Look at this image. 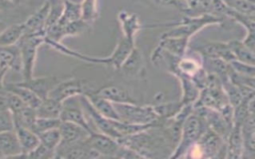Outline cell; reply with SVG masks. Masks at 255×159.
<instances>
[{
  "label": "cell",
  "instance_id": "cell-1",
  "mask_svg": "<svg viewBox=\"0 0 255 159\" xmlns=\"http://www.w3.org/2000/svg\"><path fill=\"white\" fill-rule=\"evenodd\" d=\"M207 128L208 127L204 119L199 114L192 111L182 124L179 140L170 157L177 158L185 156L188 149L198 141Z\"/></svg>",
  "mask_w": 255,
  "mask_h": 159
},
{
  "label": "cell",
  "instance_id": "cell-2",
  "mask_svg": "<svg viewBox=\"0 0 255 159\" xmlns=\"http://www.w3.org/2000/svg\"><path fill=\"white\" fill-rule=\"evenodd\" d=\"M223 19L211 13H205L198 16H186L181 21L175 22L173 24V28L166 31L161 38L164 37H180L190 39L195 33L200 31L202 28L208 25L213 24H221Z\"/></svg>",
  "mask_w": 255,
  "mask_h": 159
},
{
  "label": "cell",
  "instance_id": "cell-3",
  "mask_svg": "<svg viewBox=\"0 0 255 159\" xmlns=\"http://www.w3.org/2000/svg\"><path fill=\"white\" fill-rule=\"evenodd\" d=\"M45 43V33L24 34L17 45L21 54V74L23 80H29L34 77V67L37 59L38 48Z\"/></svg>",
  "mask_w": 255,
  "mask_h": 159
},
{
  "label": "cell",
  "instance_id": "cell-4",
  "mask_svg": "<svg viewBox=\"0 0 255 159\" xmlns=\"http://www.w3.org/2000/svg\"><path fill=\"white\" fill-rule=\"evenodd\" d=\"M229 105L230 104L222 87L221 81L217 77L209 73L208 82L203 88L200 89L199 95L196 101L193 103V107L203 106L222 111Z\"/></svg>",
  "mask_w": 255,
  "mask_h": 159
},
{
  "label": "cell",
  "instance_id": "cell-5",
  "mask_svg": "<svg viewBox=\"0 0 255 159\" xmlns=\"http://www.w3.org/2000/svg\"><path fill=\"white\" fill-rule=\"evenodd\" d=\"M120 120L131 124H152L159 118L152 105H138L137 103H114Z\"/></svg>",
  "mask_w": 255,
  "mask_h": 159
},
{
  "label": "cell",
  "instance_id": "cell-6",
  "mask_svg": "<svg viewBox=\"0 0 255 159\" xmlns=\"http://www.w3.org/2000/svg\"><path fill=\"white\" fill-rule=\"evenodd\" d=\"M59 118L61 121H69L81 125L90 133L95 131L88 122V117L80 102V95L67 98L62 102V110Z\"/></svg>",
  "mask_w": 255,
  "mask_h": 159
},
{
  "label": "cell",
  "instance_id": "cell-7",
  "mask_svg": "<svg viewBox=\"0 0 255 159\" xmlns=\"http://www.w3.org/2000/svg\"><path fill=\"white\" fill-rule=\"evenodd\" d=\"M80 102H81V105H82L87 117L91 118V120L93 121L94 125L97 127V130L99 132L109 135L118 141L122 138L121 134L115 129V127L112 123V119H109V118L103 116L101 113H99L96 110V108L92 105L90 100L86 97L85 94L80 95Z\"/></svg>",
  "mask_w": 255,
  "mask_h": 159
},
{
  "label": "cell",
  "instance_id": "cell-8",
  "mask_svg": "<svg viewBox=\"0 0 255 159\" xmlns=\"http://www.w3.org/2000/svg\"><path fill=\"white\" fill-rule=\"evenodd\" d=\"M84 142L102 157H115L120 148L118 140L99 131L91 132Z\"/></svg>",
  "mask_w": 255,
  "mask_h": 159
},
{
  "label": "cell",
  "instance_id": "cell-9",
  "mask_svg": "<svg viewBox=\"0 0 255 159\" xmlns=\"http://www.w3.org/2000/svg\"><path fill=\"white\" fill-rule=\"evenodd\" d=\"M86 82L81 79L61 80L49 92L48 96L63 102L65 99L84 94L86 91Z\"/></svg>",
  "mask_w": 255,
  "mask_h": 159
},
{
  "label": "cell",
  "instance_id": "cell-10",
  "mask_svg": "<svg viewBox=\"0 0 255 159\" xmlns=\"http://www.w3.org/2000/svg\"><path fill=\"white\" fill-rule=\"evenodd\" d=\"M196 143L199 145L203 157H217L222 149L226 148L225 139L210 128L203 132Z\"/></svg>",
  "mask_w": 255,
  "mask_h": 159
},
{
  "label": "cell",
  "instance_id": "cell-11",
  "mask_svg": "<svg viewBox=\"0 0 255 159\" xmlns=\"http://www.w3.org/2000/svg\"><path fill=\"white\" fill-rule=\"evenodd\" d=\"M61 80L59 77L56 76H45V77H33L29 80H23L22 81H18L19 84L24 85L31 89L38 97L44 99L48 96L49 92L53 89V87Z\"/></svg>",
  "mask_w": 255,
  "mask_h": 159
},
{
  "label": "cell",
  "instance_id": "cell-12",
  "mask_svg": "<svg viewBox=\"0 0 255 159\" xmlns=\"http://www.w3.org/2000/svg\"><path fill=\"white\" fill-rule=\"evenodd\" d=\"M59 130L61 133V141L59 144L62 145H71L83 141L90 134V132L81 125L69 121H61Z\"/></svg>",
  "mask_w": 255,
  "mask_h": 159
},
{
  "label": "cell",
  "instance_id": "cell-13",
  "mask_svg": "<svg viewBox=\"0 0 255 159\" xmlns=\"http://www.w3.org/2000/svg\"><path fill=\"white\" fill-rule=\"evenodd\" d=\"M50 10V1H45L42 6L34 12L23 23L24 34H36L45 33V23Z\"/></svg>",
  "mask_w": 255,
  "mask_h": 159
},
{
  "label": "cell",
  "instance_id": "cell-14",
  "mask_svg": "<svg viewBox=\"0 0 255 159\" xmlns=\"http://www.w3.org/2000/svg\"><path fill=\"white\" fill-rule=\"evenodd\" d=\"M94 92L113 103H137L128 90L119 85H106Z\"/></svg>",
  "mask_w": 255,
  "mask_h": 159
},
{
  "label": "cell",
  "instance_id": "cell-15",
  "mask_svg": "<svg viewBox=\"0 0 255 159\" xmlns=\"http://www.w3.org/2000/svg\"><path fill=\"white\" fill-rule=\"evenodd\" d=\"M198 52L204 58H216L221 59L229 63L234 59L227 42H208L199 47Z\"/></svg>",
  "mask_w": 255,
  "mask_h": 159
},
{
  "label": "cell",
  "instance_id": "cell-16",
  "mask_svg": "<svg viewBox=\"0 0 255 159\" xmlns=\"http://www.w3.org/2000/svg\"><path fill=\"white\" fill-rule=\"evenodd\" d=\"M0 153L2 158L23 156L15 130L0 132Z\"/></svg>",
  "mask_w": 255,
  "mask_h": 159
},
{
  "label": "cell",
  "instance_id": "cell-17",
  "mask_svg": "<svg viewBox=\"0 0 255 159\" xmlns=\"http://www.w3.org/2000/svg\"><path fill=\"white\" fill-rule=\"evenodd\" d=\"M84 94L90 100V102L96 108V110L99 113H101L103 116H105L109 119H113V120H120V116H119L117 109L113 102L97 95L92 90H86Z\"/></svg>",
  "mask_w": 255,
  "mask_h": 159
},
{
  "label": "cell",
  "instance_id": "cell-18",
  "mask_svg": "<svg viewBox=\"0 0 255 159\" xmlns=\"http://www.w3.org/2000/svg\"><path fill=\"white\" fill-rule=\"evenodd\" d=\"M243 153V139L241 125L233 124L226 138V158H241Z\"/></svg>",
  "mask_w": 255,
  "mask_h": 159
},
{
  "label": "cell",
  "instance_id": "cell-19",
  "mask_svg": "<svg viewBox=\"0 0 255 159\" xmlns=\"http://www.w3.org/2000/svg\"><path fill=\"white\" fill-rule=\"evenodd\" d=\"M144 62L140 51L133 47L128 58L125 60L121 67V71L127 76H142L144 72Z\"/></svg>",
  "mask_w": 255,
  "mask_h": 159
},
{
  "label": "cell",
  "instance_id": "cell-20",
  "mask_svg": "<svg viewBox=\"0 0 255 159\" xmlns=\"http://www.w3.org/2000/svg\"><path fill=\"white\" fill-rule=\"evenodd\" d=\"M0 64L8 70L21 72V54L17 44L0 47Z\"/></svg>",
  "mask_w": 255,
  "mask_h": 159
},
{
  "label": "cell",
  "instance_id": "cell-21",
  "mask_svg": "<svg viewBox=\"0 0 255 159\" xmlns=\"http://www.w3.org/2000/svg\"><path fill=\"white\" fill-rule=\"evenodd\" d=\"M118 18L124 33L123 37L134 42L135 34L138 32V30L142 28L139 24L138 16L134 13H129L126 10H122L119 12Z\"/></svg>",
  "mask_w": 255,
  "mask_h": 159
},
{
  "label": "cell",
  "instance_id": "cell-22",
  "mask_svg": "<svg viewBox=\"0 0 255 159\" xmlns=\"http://www.w3.org/2000/svg\"><path fill=\"white\" fill-rule=\"evenodd\" d=\"M189 39L180 38V37H164L160 38L158 48L166 51L167 53L175 56L177 58H182L185 56L187 50Z\"/></svg>",
  "mask_w": 255,
  "mask_h": 159
},
{
  "label": "cell",
  "instance_id": "cell-23",
  "mask_svg": "<svg viewBox=\"0 0 255 159\" xmlns=\"http://www.w3.org/2000/svg\"><path fill=\"white\" fill-rule=\"evenodd\" d=\"M14 130L18 137L22 155L24 157H26L27 154L29 152H31L40 143L39 137H38L37 133H35L33 130L26 128V127L16 126V127H14Z\"/></svg>",
  "mask_w": 255,
  "mask_h": 159
},
{
  "label": "cell",
  "instance_id": "cell-24",
  "mask_svg": "<svg viewBox=\"0 0 255 159\" xmlns=\"http://www.w3.org/2000/svg\"><path fill=\"white\" fill-rule=\"evenodd\" d=\"M174 77H176L181 84L182 89V96L180 98V101L183 104H192L196 101L200 89L196 86V84L193 82L191 78L181 75V74H174Z\"/></svg>",
  "mask_w": 255,
  "mask_h": 159
},
{
  "label": "cell",
  "instance_id": "cell-25",
  "mask_svg": "<svg viewBox=\"0 0 255 159\" xmlns=\"http://www.w3.org/2000/svg\"><path fill=\"white\" fill-rule=\"evenodd\" d=\"M5 89L6 91H10L18 95L27 106L36 108L41 102V98L38 97L31 89L19 84L18 82L5 83Z\"/></svg>",
  "mask_w": 255,
  "mask_h": 159
},
{
  "label": "cell",
  "instance_id": "cell-26",
  "mask_svg": "<svg viewBox=\"0 0 255 159\" xmlns=\"http://www.w3.org/2000/svg\"><path fill=\"white\" fill-rule=\"evenodd\" d=\"M35 110L37 117L59 118L62 110V102L47 96L46 98L41 99V102L35 108Z\"/></svg>",
  "mask_w": 255,
  "mask_h": 159
},
{
  "label": "cell",
  "instance_id": "cell-27",
  "mask_svg": "<svg viewBox=\"0 0 255 159\" xmlns=\"http://www.w3.org/2000/svg\"><path fill=\"white\" fill-rule=\"evenodd\" d=\"M227 44L235 60L246 63V64L254 65L255 63L254 51L250 50L242 41L231 40V41H228Z\"/></svg>",
  "mask_w": 255,
  "mask_h": 159
},
{
  "label": "cell",
  "instance_id": "cell-28",
  "mask_svg": "<svg viewBox=\"0 0 255 159\" xmlns=\"http://www.w3.org/2000/svg\"><path fill=\"white\" fill-rule=\"evenodd\" d=\"M24 35L23 23H16L6 26L0 31V47L17 44Z\"/></svg>",
  "mask_w": 255,
  "mask_h": 159
},
{
  "label": "cell",
  "instance_id": "cell-29",
  "mask_svg": "<svg viewBox=\"0 0 255 159\" xmlns=\"http://www.w3.org/2000/svg\"><path fill=\"white\" fill-rule=\"evenodd\" d=\"M82 19V6L73 0H63V11L57 23L67 24L76 20Z\"/></svg>",
  "mask_w": 255,
  "mask_h": 159
},
{
  "label": "cell",
  "instance_id": "cell-30",
  "mask_svg": "<svg viewBox=\"0 0 255 159\" xmlns=\"http://www.w3.org/2000/svg\"><path fill=\"white\" fill-rule=\"evenodd\" d=\"M12 116L14 121V127L22 126V127H26L33 130V127L37 118L35 108L26 105L21 110L15 113H12Z\"/></svg>",
  "mask_w": 255,
  "mask_h": 159
},
{
  "label": "cell",
  "instance_id": "cell-31",
  "mask_svg": "<svg viewBox=\"0 0 255 159\" xmlns=\"http://www.w3.org/2000/svg\"><path fill=\"white\" fill-rule=\"evenodd\" d=\"M183 105L184 104L179 100L177 102H160L152 106L159 119H168L174 117L180 111Z\"/></svg>",
  "mask_w": 255,
  "mask_h": 159
},
{
  "label": "cell",
  "instance_id": "cell-32",
  "mask_svg": "<svg viewBox=\"0 0 255 159\" xmlns=\"http://www.w3.org/2000/svg\"><path fill=\"white\" fill-rule=\"evenodd\" d=\"M37 135L39 137L40 143L52 150H55L61 141V133L59 127L40 132Z\"/></svg>",
  "mask_w": 255,
  "mask_h": 159
},
{
  "label": "cell",
  "instance_id": "cell-33",
  "mask_svg": "<svg viewBox=\"0 0 255 159\" xmlns=\"http://www.w3.org/2000/svg\"><path fill=\"white\" fill-rule=\"evenodd\" d=\"M81 6L83 20L91 23L98 18V0H83Z\"/></svg>",
  "mask_w": 255,
  "mask_h": 159
},
{
  "label": "cell",
  "instance_id": "cell-34",
  "mask_svg": "<svg viewBox=\"0 0 255 159\" xmlns=\"http://www.w3.org/2000/svg\"><path fill=\"white\" fill-rule=\"evenodd\" d=\"M62 11H63V0H55L53 2L50 1V10L45 23V30L58 22V20L61 17Z\"/></svg>",
  "mask_w": 255,
  "mask_h": 159
},
{
  "label": "cell",
  "instance_id": "cell-35",
  "mask_svg": "<svg viewBox=\"0 0 255 159\" xmlns=\"http://www.w3.org/2000/svg\"><path fill=\"white\" fill-rule=\"evenodd\" d=\"M255 0H234L229 8L232 10L247 15V16H255Z\"/></svg>",
  "mask_w": 255,
  "mask_h": 159
},
{
  "label": "cell",
  "instance_id": "cell-36",
  "mask_svg": "<svg viewBox=\"0 0 255 159\" xmlns=\"http://www.w3.org/2000/svg\"><path fill=\"white\" fill-rule=\"evenodd\" d=\"M61 120L59 118H43V117H37L33 131L35 133H40L52 128H58L60 125Z\"/></svg>",
  "mask_w": 255,
  "mask_h": 159
},
{
  "label": "cell",
  "instance_id": "cell-37",
  "mask_svg": "<svg viewBox=\"0 0 255 159\" xmlns=\"http://www.w3.org/2000/svg\"><path fill=\"white\" fill-rule=\"evenodd\" d=\"M228 64L235 73L242 76H246V77H254V74H255L254 65L246 64L237 60H232Z\"/></svg>",
  "mask_w": 255,
  "mask_h": 159
},
{
  "label": "cell",
  "instance_id": "cell-38",
  "mask_svg": "<svg viewBox=\"0 0 255 159\" xmlns=\"http://www.w3.org/2000/svg\"><path fill=\"white\" fill-rule=\"evenodd\" d=\"M26 157L30 158H38V159H47V158H55V150H52L42 143H39L31 152L27 154Z\"/></svg>",
  "mask_w": 255,
  "mask_h": 159
},
{
  "label": "cell",
  "instance_id": "cell-39",
  "mask_svg": "<svg viewBox=\"0 0 255 159\" xmlns=\"http://www.w3.org/2000/svg\"><path fill=\"white\" fill-rule=\"evenodd\" d=\"M5 95H6V100H7V107L11 113H15L26 106V104L22 101V99L15 93L6 91Z\"/></svg>",
  "mask_w": 255,
  "mask_h": 159
},
{
  "label": "cell",
  "instance_id": "cell-40",
  "mask_svg": "<svg viewBox=\"0 0 255 159\" xmlns=\"http://www.w3.org/2000/svg\"><path fill=\"white\" fill-rule=\"evenodd\" d=\"M14 130V121L12 113L8 110H0V132Z\"/></svg>",
  "mask_w": 255,
  "mask_h": 159
},
{
  "label": "cell",
  "instance_id": "cell-41",
  "mask_svg": "<svg viewBox=\"0 0 255 159\" xmlns=\"http://www.w3.org/2000/svg\"><path fill=\"white\" fill-rule=\"evenodd\" d=\"M154 1L163 6L174 7L178 10H181L182 12H185L187 9V4L183 0H154Z\"/></svg>",
  "mask_w": 255,
  "mask_h": 159
},
{
  "label": "cell",
  "instance_id": "cell-42",
  "mask_svg": "<svg viewBox=\"0 0 255 159\" xmlns=\"http://www.w3.org/2000/svg\"><path fill=\"white\" fill-rule=\"evenodd\" d=\"M242 42L252 51H254L255 48V36H254V32L251 33H247L245 38L242 40Z\"/></svg>",
  "mask_w": 255,
  "mask_h": 159
},
{
  "label": "cell",
  "instance_id": "cell-43",
  "mask_svg": "<svg viewBox=\"0 0 255 159\" xmlns=\"http://www.w3.org/2000/svg\"><path fill=\"white\" fill-rule=\"evenodd\" d=\"M5 109H8L7 100H6L5 93H2L0 94V110H5Z\"/></svg>",
  "mask_w": 255,
  "mask_h": 159
},
{
  "label": "cell",
  "instance_id": "cell-44",
  "mask_svg": "<svg viewBox=\"0 0 255 159\" xmlns=\"http://www.w3.org/2000/svg\"><path fill=\"white\" fill-rule=\"evenodd\" d=\"M12 5H13V3L11 1H9V0H0V10L8 9Z\"/></svg>",
  "mask_w": 255,
  "mask_h": 159
},
{
  "label": "cell",
  "instance_id": "cell-45",
  "mask_svg": "<svg viewBox=\"0 0 255 159\" xmlns=\"http://www.w3.org/2000/svg\"><path fill=\"white\" fill-rule=\"evenodd\" d=\"M8 71H9V70H8L7 68L3 67V66L0 64V79H4V77H5V75H6V73H7Z\"/></svg>",
  "mask_w": 255,
  "mask_h": 159
},
{
  "label": "cell",
  "instance_id": "cell-46",
  "mask_svg": "<svg viewBox=\"0 0 255 159\" xmlns=\"http://www.w3.org/2000/svg\"><path fill=\"white\" fill-rule=\"evenodd\" d=\"M6 89H5V83H4V79H0V94L5 93Z\"/></svg>",
  "mask_w": 255,
  "mask_h": 159
},
{
  "label": "cell",
  "instance_id": "cell-47",
  "mask_svg": "<svg viewBox=\"0 0 255 159\" xmlns=\"http://www.w3.org/2000/svg\"><path fill=\"white\" fill-rule=\"evenodd\" d=\"M6 26H5V23L3 22V21H0V31L3 29V28H5Z\"/></svg>",
  "mask_w": 255,
  "mask_h": 159
}]
</instances>
